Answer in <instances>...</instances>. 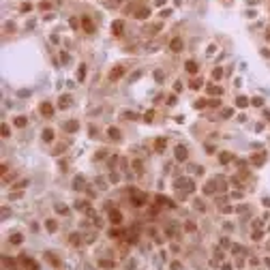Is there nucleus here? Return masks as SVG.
Masks as SVG:
<instances>
[{"instance_id":"1","label":"nucleus","mask_w":270,"mask_h":270,"mask_svg":"<svg viewBox=\"0 0 270 270\" xmlns=\"http://www.w3.org/2000/svg\"><path fill=\"white\" fill-rule=\"evenodd\" d=\"M223 178H212V180H208V182L204 184V193L206 195H212V193H217V191H221V189H225L223 187Z\"/></svg>"},{"instance_id":"2","label":"nucleus","mask_w":270,"mask_h":270,"mask_svg":"<svg viewBox=\"0 0 270 270\" xmlns=\"http://www.w3.org/2000/svg\"><path fill=\"white\" fill-rule=\"evenodd\" d=\"M146 201H148V195L146 193H142V191H137V189H131V204L133 206H146Z\"/></svg>"},{"instance_id":"3","label":"nucleus","mask_w":270,"mask_h":270,"mask_svg":"<svg viewBox=\"0 0 270 270\" xmlns=\"http://www.w3.org/2000/svg\"><path fill=\"white\" fill-rule=\"evenodd\" d=\"M176 187L182 189V191H187V193H191L193 189H195V184H193L191 178H178V180H176Z\"/></svg>"},{"instance_id":"4","label":"nucleus","mask_w":270,"mask_h":270,"mask_svg":"<svg viewBox=\"0 0 270 270\" xmlns=\"http://www.w3.org/2000/svg\"><path fill=\"white\" fill-rule=\"evenodd\" d=\"M109 223L111 225H120L122 223V212L116 208H109Z\"/></svg>"},{"instance_id":"5","label":"nucleus","mask_w":270,"mask_h":270,"mask_svg":"<svg viewBox=\"0 0 270 270\" xmlns=\"http://www.w3.org/2000/svg\"><path fill=\"white\" fill-rule=\"evenodd\" d=\"M182 47H184V43H182V39L180 37H174L172 41H169V49H172V52H182Z\"/></svg>"},{"instance_id":"6","label":"nucleus","mask_w":270,"mask_h":270,"mask_svg":"<svg viewBox=\"0 0 270 270\" xmlns=\"http://www.w3.org/2000/svg\"><path fill=\"white\" fill-rule=\"evenodd\" d=\"M122 30H124V21H122V19H116V21H111V34L120 37V34H122Z\"/></svg>"},{"instance_id":"7","label":"nucleus","mask_w":270,"mask_h":270,"mask_svg":"<svg viewBox=\"0 0 270 270\" xmlns=\"http://www.w3.org/2000/svg\"><path fill=\"white\" fill-rule=\"evenodd\" d=\"M19 264H21V266H28L30 270H39V266H37V264H34L32 262V259H30V257H26V255H19Z\"/></svg>"},{"instance_id":"8","label":"nucleus","mask_w":270,"mask_h":270,"mask_svg":"<svg viewBox=\"0 0 270 270\" xmlns=\"http://www.w3.org/2000/svg\"><path fill=\"white\" fill-rule=\"evenodd\" d=\"M124 75V66H116L114 71H109V79L111 82H116V79H120Z\"/></svg>"},{"instance_id":"9","label":"nucleus","mask_w":270,"mask_h":270,"mask_svg":"<svg viewBox=\"0 0 270 270\" xmlns=\"http://www.w3.org/2000/svg\"><path fill=\"white\" fill-rule=\"evenodd\" d=\"M82 26H84V30H86V32H94V24H92V19H90L88 15L82 17Z\"/></svg>"},{"instance_id":"10","label":"nucleus","mask_w":270,"mask_h":270,"mask_svg":"<svg viewBox=\"0 0 270 270\" xmlns=\"http://www.w3.org/2000/svg\"><path fill=\"white\" fill-rule=\"evenodd\" d=\"M187 156H189L187 148L184 146H176V161H187Z\"/></svg>"},{"instance_id":"11","label":"nucleus","mask_w":270,"mask_h":270,"mask_svg":"<svg viewBox=\"0 0 270 270\" xmlns=\"http://www.w3.org/2000/svg\"><path fill=\"white\" fill-rule=\"evenodd\" d=\"M184 69H187L189 73H197V71H199V64H197L195 60H187V64H184Z\"/></svg>"},{"instance_id":"12","label":"nucleus","mask_w":270,"mask_h":270,"mask_svg":"<svg viewBox=\"0 0 270 270\" xmlns=\"http://www.w3.org/2000/svg\"><path fill=\"white\" fill-rule=\"evenodd\" d=\"M150 15V9H137V11H135V17H137V19H146V17Z\"/></svg>"},{"instance_id":"13","label":"nucleus","mask_w":270,"mask_h":270,"mask_svg":"<svg viewBox=\"0 0 270 270\" xmlns=\"http://www.w3.org/2000/svg\"><path fill=\"white\" fill-rule=\"evenodd\" d=\"M264 161H266V152H262V154H255V156H251V163H253V165H262Z\"/></svg>"},{"instance_id":"14","label":"nucleus","mask_w":270,"mask_h":270,"mask_svg":"<svg viewBox=\"0 0 270 270\" xmlns=\"http://www.w3.org/2000/svg\"><path fill=\"white\" fill-rule=\"evenodd\" d=\"M156 204H161V206H169V208H172V206H174V201L169 199V197H163V195H156Z\"/></svg>"},{"instance_id":"15","label":"nucleus","mask_w":270,"mask_h":270,"mask_svg":"<svg viewBox=\"0 0 270 270\" xmlns=\"http://www.w3.org/2000/svg\"><path fill=\"white\" fill-rule=\"evenodd\" d=\"M77 129H79V124L75 122V120H71V122H66V124H64V131H66V133H75Z\"/></svg>"},{"instance_id":"16","label":"nucleus","mask_w":270,"mask_h":270,"mask_svg":"<svg viewBox=\"0 0 270 270\" xmlns=\"http://www.w3.org/2000/svg\"><path fill=\"white\" fill-rule=\"evenodd\" d=\"M26 124H28V118H24V116H17L15 118V127L17 129H24Z\"/></svg>"},{"instance_id":"17","label":"nucleus","mask_w":270,"mask_h":270,"mask_svg":"<svg viewBox=\"0 0 270 270\" xmlns=\"http://www.w3.org/2000/svg\"><path fill=\"white\" fill-rule=\"evenodd\" d=\"M232 159H234L232 152H221V154H219V161H221V163H229Z\"/></svg>"},{"instance_id":"18","label":"nucleus","mask_w":270,"mask_h":270,"mask_svg":"<svg viewBox=\"0 0 270 270\" xmlns=\"http://www.w3.org/2000/svg\"><path fill=\"white\" fill-rule=\"evenodd\" d=\"M45 227H47V232H56V229H58V223L54 221V219H47V221H45Z\"/></svg>"},{"instance_id":"19","label":"nucleus","mask_w":270,"mask_h":270,"mask_svg":"<svg viewBox=\"0 0 270 270\" xmlns=\"http://www.w3.org/2000/svg\"><path fill=\"white\" fill-rule=\"evenodd\" d=\"M41 114H45V116H52V114H54V107L49 105V103H43V105H41Z\"/></svg>"},{"instance_id":"20","label":"nucleus","mask_w":270,"mask_h":270,"mask_svg":"<svg viewBox=\"0 0 270 270\" xmlns=\"http://www.w3.org/2000/svg\"><path fill=\"white\" fill-rule=\"evenodd\" d=\"M107 135H109L111 139H120V131H118L116 127H109V129H107Z\"/></svg>"},{"instance_id":"21","label":"nucleus","mask_w":270,"mask_h":270,"mask_svg":"<svg viewBox=\"0 0 270 270\" xmlns=\"http://www.w3.org/2000/svg\"><path fill=\"white\" fill-rule=\"evenodd\" d=\"M101 268H114V259H99Z\"/></svg>"},{"instance_id":"22","label":"nucleus","mask_w":270,"mask_h":270,"mask_svg":"<svg viewBox=\"0 0 270 270\" xmlns=\"http://www.w3.org/2000/svg\"><path fill=\"white\" fill-rule=\"evenodd\" d=\"M236 105L238 107H246V105H249V99H246V97H238L236 99Z\"/></svg>"},{"instance_id":"23","label":"nucleus","mask_w":270,"mask_h":270,"mask_svg":"<svg viewBox=\"0 0 270 270\" xmlns=\"http://www.w3.org/2000/svg\"><path fill=\"white\" fill-rule=\"evenodd\" d=\"M43 139H45V142H52V139H54V131H52V129H45V131H43Z\"/></svg>"},{"instance_id":"24","label":"nucleus","mask_w":270,"mask_h":270,"mask_svg":"<svg viewBox=\"0 0 270 270\" xmlns=\"http://www.w3.org/2000/svg\"><path fill=\"white\" fill-rule=\"evenodd\" d=\"M201 84H204V82H201L199 77H197V79H191V88H193V90H199Z\"/></svg>"},{"instance_id":"25","label":"nucleus","mask_w":270,"mask_h":270,"mask_svg":"<svg viewBox=\"0 0 270 270\" xmlns=\"http://www.w3.org/2000/svg\"><path fill=\"white\" fill-rule=\"evenodd\" d=\"M71 244H82V240H79V238H82V236H79V234H71Z\"/></svg>"},{"instance_id":"26","label":"nucleus","mask_w":270,"mask_h":270,"mask_svg":"<svg viewBox=\"0 0 270 270\" xmlns=\"http://www.w3.org/2000/svg\"><path fill=\"white\" fill-rule=\"evenodd\" d=\"M73 189H84V178H75L73 180Z\"/></svg>"},{"instance_id":"27","label":"nucleus","mask_w":270,"mask_h":270,"mask_svg":"<svg viewBox=\"0 0 270 270\" xmlns=\"http://www.w3.org/2000/svg\"><path fill=\"white\" fill-rule=\"evenodd\" d=\"M165 144H167L165 139H156V142H154V148H156V150H163V148H165Z\"/></svg>"},{"instance_id":"28","label":"nucleus","mask_w":270,"mask_h":270,"mask_svg":"<svg viewBox=\"0 0 270 270\" xmlns=\"http://www.w3.org/2000/svg\"><path fill=\"white\" fill-rule=\"evenodd\" d=\"M152 118H154V111H146V114H144V120H146V122H152Z\"/></svg>"},{"instance_id":"29","label":"nucleus","mask_w":270,"mask_h":270,"mask_svg":"<svg viewBox=\"0 0 270 270\" xmlns=\"http://www.w3.org/2000/svg\"><path fill=\"white\" fill-rule=\"evenodd\" d=\"M193 105H195V109H201V107H206V105H208V101H204V99H201V101H195Z\"/></svg>"},{"instance_id":"30","label":"nucleus","mask_w":270,"mask_h":270,"mask_svg":"<svg viewBox=\"0 0 270 270\" xmlns=\"http://www.w3.org/2000/svg\"><path fill=\"white\" fill-rule=\"evenodd\" d=\"M11 242H13V244H19V242H21V234H13V236H11Z\"/></svg>"},{"instance_id":"31","label":"nucleus","mask_w":270,"mask_h":270,"mask_svg":"<svg viewBox=\"0 0 270 270\" xmlns=\"http://www.w3.org/2000/svg\"><path fill=\"white\" fill-rule=\"evenodd\" d=\"M69 103H71V97H62L60 99V107H66Z\"/></svg>"},{"instance_id":"32","label":"nucleus","mask_w":270,"mask_h":270,"mask_svg":"<svg viewBox=\"0 0 270 270\" xmlns=\"http://www.w3.org/2000/svg\"><path fill=\"white\" fill-rule=\"evenodd\" d=\"M28 187V180H19V182L15 184V189H26Z\"/></svg>"},{"instance_id":"33","label":"nucleus","mask_w":270,"mask_h":270,"mask_svg":"<svg viewBox=\"0 0 270 270\" xmlns=\"http://www.w3.org/2000/svg\"><path fill=\"white\" fill-rule=\"evenodd\" d=\"M56 212H60V214H66V212H69V208H64V206H60V204H58V206H56Z\"/></svg>"},{"instance_id":"34","label":"nucleus","mask_w":270,"mask_h":270,"mask_svg":"<svg viewBox=\"0 0 270 270\" xmlns=\"http://www.w3.org/2000/svg\"><path fill=\"white\" fill-rule=\"evenodd\" d=\"M221 75H223L221 69H214V71H212V77H214V79H221Z\"/></svg>"},{"instance_id":"35","label":"nucleus","mask_w":270,"mask_h":270,"mask_svg":"<svg viewBox=\"0 0 270 270\" xmlns=\"http://www.w3.org/2000/svg\"><path fill=\"white\" fill-rule=\"evenodd\" d=\"M133 167H135V172H142V161H133Z\"/></svg>"},{"instance_id":"36","label":"nucleus","mask_w":270,"mask_h":270,"mask_svg":"<svg viewBox=\"0 0 270 270\" xmlns=\"http://www.w3.org/2000/svg\"><path fill=\"white\" fill-rule=\"evenodd\" d=\"M193 172H195L197 176H201V174H204V167H201V165H195V167H193Z\"/></svg>"},{"instance_id":"37","label":"nucleus","mask_w":270,"mask_h":270,"mask_svg":"<svg viewBox=\"0 0 270 270\" xmlns=\"http://www.w3.org/2000/svg\"><path fill=\"white\" fill-rule=\"evenodd\" d=\"M9 135H11V131H9V127H7V124H2V137H9Z\"/></svg>"},{"instance_id":"38","label":"nucleus","mask_w":270,"mask_h":270,"mask_svg":"<svg viewBox=\"0 0 270 270\" xmlns=\"http://www.w3.org/2000/svg\"><path fill=\"white\" fill-rule=\"evenodd\" d=\"M184 229H187V232H195V225H193V223H187V225H184Z\"/></svg>"},{"instance_id":"39","label":"nucleus","mask_w":270,"mask_h":270,"mask_svg":"<svg viewBox=\"0 0 270 270\" xmlns=\"http://www.w3.org/2000/svg\"><path fill=\"white\" fill-rule=\"evenodd\" d=\"M208 90H210V92H212V94H221V92H223V90H221V88H214V86H210Z\"/></svg>"},{"instance_id":"40","label":"nucleus","mask_w":270,"mask_h":270,"mask_svg":"<svg viewBox=\"0 0 270 270\" xmlns=\"http://www.w3.org/2000/svg\"><path fill=\"white\" fill-rule=\"evenodd\" d=\"M251 103H253V105H257V107H259V105H262L264 101H262V99H259V97H255V99H253V101H251Z\"/></svg>"},{"instance_id":"41","label":"nucleus","mask_w":270,"mask_h":270,"mask_svg":"<svg viewBox=\"0 0 270 270\" xmlns=\"http://www.w3.org/2000/svg\"><path fill=\"white\" fill-rule=\"evenodd\" d=\"M195 208H199V210H204V208H206V206H204V201H199V199H197V201H195Z\"/></svg>"},{"instance_id":"42","label":"nucleus","mask_w":270,"mask_h":270,"mask_svg":"<svg viewBox=\"0 0 270 270\" xmlns=\"http://www.w3.org/2000/svg\"><path fill=\"white\" fill-rule=\"evenodd\" d=\"M139 75H142V71H135V73L131 75V82H135V79H137V77H139Z\"/></svg>"},{"instance_id":"43","label":"nucleus","mask_w":270,"mask_h":270,"mask_svg":"<svg viewBox=\"0 0 270 270\" xmlns=\"http://www.w3.org/2000/svg\"><path fill=\"white\" fill-rule=\"evenodd\" d=\"M154 77H156V82H161V79H163V73H161V71H156Z\"/></svg>"},{"instance_id":"44","label":"nucleus","mask_w":270,"mask_h":270,"mask_svg":"<svg viewBox=\"0 0 270 270\" xmlns=\"http://www.w3.org/2000/svg\"><path fill=\"white\" fill-rule=\"evenodd\" d=\"M253 240H262V232H255L253 234Z\"/></svg>"},{"instance_id":"45","label":"nucleus","mask_w":270,"mask_h":270,"mask_svg":"<svg viewBox=\"0 0 270 270\" xmlns=\"http://www.w3.org/2000/svg\"><path fill=\"white\" fill-rule=\"evenodd\" d=\"M174 103H176V97H174V94H172V97L167 99V105H174Z\"/></svg>"},{"instance_id":"46","label":"nucleus","mask_w":270,"mask_h":270,"mask_svg":"<svg viewBox=\"0 0 270 270\" xmlns=\"http://www.w3.org/2000/svg\"><path fill=\"white\" fill-rule=\"evenodd\" d=\"M208 105H210V107H219L221 103H219V101H208Z\"/></svg>"},{"instance_id":"47","label":"nucleus","mask_w":270,"mask_h":270,"mask_svg":"<svg viewBox=\"0 0 270 270\" xmlns=\"http://www.w3.org/2000/svg\"><path fill=\"white\" fill-rule=\"evenodd\" d=\"M234 114V109H223V116H225V118H227V116H232Z\"/></svg>"},{"instance_id":"48","label":"nucleus","mask_w":270,"mask_h":270,"mask_svg":"<svg viewBox=\"0 0 270 270\" xmlns=\"http://www.w3.org/2000/svg\"><path fill=\"white\" fill-rule=\"evenodd\" d=\"M264 206H266V208H270V197H264Z\"/></svg>"},{"instance_id":"49","label":"nucleus","mask_w":270,"mask_h":270,"mask_svg":"<svg viewBox=\"0 0 270 270\" xmlns=\"http://www.w3.org/2000/svg\"><path fill=\"white\" fill-rule=\"evenodd\" d=\"M223 270H232V266H229V264H225V266H223Z\"/></svg>"},{"instance_id":"50","label":"nucleus","mask_w":270,"mask_h":270,"mask_svg":"<svg viewBox=\"0 0 270 270\" xmlns=\"http://www.w3.org/2000/svg\"><path fill=\"white\" fill-rule=\"evenodd\" d=\"M266 264H268V266H270V257H266Z\"/></svg>"}]
</instances>
